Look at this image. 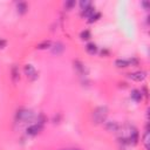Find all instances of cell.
Here are the masks:
<instances>
[{"label": "cell", "instance_id": "5bb4252c", "mask_svg": "<svg viewBox=\"0 0 150 150\" xmlns=\"http://www.w3.org/2000/svg\"><path fill=\"white\" fill-rule=\"evenodd\" d=\"M49 47H52V42L49 40H45V41H42L38 45L39 49H46V48H49Z\"/></svg>", "mask_w": 150, "mask_h": 150}, {"label": "cell", "instance_id": "3957f363", "mask_svg": "<svg viewBox=\"0 0 150 150\" xmlns=\"http://www.w3.org/2000/svg\"><path fill=\"white\" fill-rule=\"evenodd\" d=\"M32 120H33V113L31 110H28L26 108H22V109L18 110V113H17V121L25 123V122H29Z\"/></svg>", "mask_w": 150, "mask_h": 150}, {"label": "cell", "instance_id": "7a4b0ae2", "mask_svg": "<svg viewBox=\"0 0 150 150\" xmlns=\"http://www.w3.org/2000/svg\"><path fill=\"white\" fill-rule=\"evenodd\" d=\"M108 115V109L106 107H99L93 111V122L95 124H100L106 121Z\"/></svg>", "mask_w": 150, "mask_h": 150}, {"label": "cell", "instance_id": "4fadbf2b", "mask_svg": "<svg viewBox=\"0 0 150 150\" xmlns=\"http://www.w3.org/2000/svg\"><path fill=\"white\" fill-rule=\"evenodd\" d=\"M131 99L135 100L136 102L141 101V100H142V92H141V90H137V89H134V90L131 92Z\"/></svg>", "mask_w": 150, "mask_h": 150}, {"label": "cell", "instance_id": "9a60e30c", "mask_svg": "<svg viewBox=\"0 0 150 150\" xmlns=\"http://www.w3.org/2000/svg\"><path fill=\"white\" fill-rule=\"evenodd\" d=\"M100 18H101V13H99V12H95L94 14H92V15L89 17V20H88V22H89V24H93V22L97 21Z\"/></svg>", "mask_w": 150, "mask_h": 150}, {"label": "cell", "instance_id": "ba28073f", "mask_svg": "<svg viewBox=\"0 0 150 150\" xmlns=\"http://www.w3.org/2000/svg\"><path fill=\"white\" fill-rule=\"evenodd\" d=\"M63 49H64V47H63V45H62L61 42H56V43L52 47V52H53V54H56V55L61 54V53L63 52Z\"/></svg>", "mask_w": 150, "mask_h": 150}, {"label": "cell", "instance_id": "2e32d148", "mask_svg": "<svg viewBox=\"0 0 150 150\" xmlns=\"http://www.w3.org/2000/svg\"><path fill=\"white\" fill-rule=\"evenodd\" d=\"M143 143L145 145V149L149 150V131L148 130H145V132L143 135Z\"/></svg>", "mask_w": 150, "mask_h": 150}, {"label": "cell", "instance_id": "7402d4cb", "mask_svg": "<svg viewBox=\"0 0 150 150\" xmlns=\"http://www.w3.org/2000/svg\"><path fill=\"white\" fill-rule=\"evenodd\" d=\"M61 150H79V149H61Z\"/></svg>", "mask_w": 150, "mask_h": 150}, {"label": "cell", "instance_id": "277c9868", "mask_svg": "<svg viewBox=\"0 0 150 150\" xmlns=\"http://www.w3.org/2000/svg\"><path fill=\"white\" fill-rule=\"evenodd\" d=\"M128 78H129V79H131L132 81L141 82V81H143V80L146 78V71H143V70H139V71H134V73L128 74Z\"/></svg>", "mask_w": 150, "mask_h": 150}, {"label": "cell", "instance_id": "44dd1931", "mask_svg": "<svg viewBox=\"0 0 150 150\" xmlns=\"http://www.w3.org/2000/svg\"><path fill=\"white\" fill-rule=\"evenodd\" d=\"M6 40H4V39H0V48H4L5 46H6Z\"/></svg>", "mask_w": 150, "mask_h": 150}, {"label": "cell", "instance_id": "7c38bea8", "mask_svg": "<svg viewBox=\"0 0 150 150\" xmlns=\"http://www.w3.org/2000/svg\"><path fill=\"white\" fill-rule=\"evenodd\" d=\"M86 50H87L89 54L94 55V54L97 52V46H96L94 42H89V43H87V46H86Z\"/></svg>", "mask_w": 150, "mask_h": 150}, {"label": "cell", "instance_id": "52a82bcc", "mask_svg": "<svg viewBox=\"0 0 150 150\" xmlns=\"http://www.w3.org/2000/svg\"><path fill=\"white\" fill-rule=\"evenodd\" d=\"M106 129L108 131H113V132H117L120 129V124L115 121H109L106 123Z\"/></svg>", "mask_w": 150, "mask_h": 150}, {"label": "cell", "instance_id": "ac0fdd59", "mask_svg": "<svg viewBox=\"0 0 150 150\" xmlns=\"http://www.w3.org/2000/svg\"><path fill=\"white\" fill-rule=\"evenodd\" d=\"M12 79H13V81L19 80V70L17 67H13V69H12Z\"/></svg>", "mask_w": 150, "mask_h": 150}, {"label": "cell", "instance_id": "30bf717a", "mask_svg": "<svg viewBox=\"0 0 150 150\" xmlns=\"http://www.w3.org/2000/svg\"><path fill=\"white\" fill-rule=\"evenodd\" d=\"M17 8H18L19 14H25L27 12V10H28V5L26 3H24V1H21V3L17 4Z\"/></svg>", "mask_w": 150, "mask_h": 150}, {"label": "cell", "instance_id": "9c48e42d", "mask_svg": "<svg viewBox=\"0 0 150 150\" xmlns=\"http://www.w3.org/2000/svg\"><path fill=\"white\" fill-rule=\"evenodd\" d=\"M95 13V8L93 7V5H90L89 7H87V8H85V10H82V12H81V15L82 17H85V18H89L92 14H94Z\"/></svg>", "mask_w": 150, "mask_h": 150}, {"label": "cell", "instance_id": "8992f818", "mask_svg": "<svg viewBox=\"0 0 150 150\" xmlns=\"http://www.w3.org/2000/svg\"><path fill=\"white\" fill-rule=\"evenodd\" d=\"M41 130H42V124L35 123V124L29 125V127L27 128L26 132H27V135H29V136H35V135H38Z\"/></svg>", "mask_w": 150, "mask_h": 150}, {"label": "cell", "instance_id": "5b68a950", "mask_svg": "<svg viewBox=\"0 0 150 150\" xmlns=\"http://www.w3.org/2000/svg\"><path fill=\"white\" fill-rule=\"evenodd\" d=\"M24 70H25V74L27 75V78H28L29 80L34 81V80L38 79V73H36L35 68H34L32 64H26L25 68H24Z\"/></svg>", "mask_w": 150, "mask_h": 150}, {"label": "cell", "instance_id": "6da1fadb", "mask_svg": "<svg viewBox=\"0 0 150 150\" xmlns=\"http://www.w3.org/2000/svg\"><path fill=\"white\" fill-rule=\"evenodd\" d=\"M118 139L124 144H136L138 139V131L132 124H124L118 129Z\"/></svg>", "mask_w": 150, "mask_h": 150}, {"label": "cell", "instance_id": "8fae6325", "mask_svg": "<svg viewBox=\"0 0 150 150\" xmlns=\"http://www.w3.org/2000/svg\"><path fill=\"white\" fill-rule=\"evenodd\" d=\"M115 66L118 67V68H125V67H129V60H124V59H117L115 61Z\"/></svg>", "mask_w": 150, "mask_h": 150}, {"label": "cell", "instance_id": "e0dca14e", "mask_svg": "<svg viewBox=\"0 0 150 150\" xmlns=\"http://www.w3.org/2000/svg\"><path fill=\"white\" fill-rule=\"evenodd\" d=\"M80 36H81V39L82 40H88V39H90L92 38V33L89 32V31H82L81 32V34H80Z\"/></svg>", "mask_w": 150, "mask_h": 150}, {"label": "cell", "instance_id": "ffe728a7", "mask_svg": "<svg viewBox=\"0 0 150 150\" xmlns=\"http://www.w3.org/2000/svg\"><path fill=\"white\" fill-rule=\"evenodd\" d=\"M90 5H92V3H90V1H81V3H80L81 11H82V10H85V8H87V7H89Z\"/></svg>", "mask_w": 150, "mask_h": 150}, {"label": "cell", "instance_id": "d6986e66", "mask_svg": "<svg viewBox=\"0 0 150 150\" xmlns=\"http://www.w3.org/2000/svg\"><path fill=\"white\" fill-rule=\"evenodd\" d=\"M74 6H75V1H67L64 4V8L66 10H71Z\"/></svg>", "mask_w": 150, "mask_h": 150}]
</instances>
